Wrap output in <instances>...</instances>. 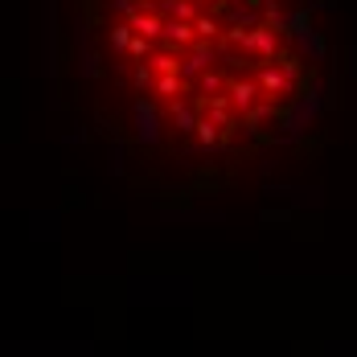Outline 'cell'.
I'll use <instances>...</instances> for the list:
<instances>
[{"mask_svg": "<svg viewBox=\"0 0 357 357\" xmlns=\"http://www.w3.org/2000/svg\"><path fill=\"white\" fill-rule=\"evenodd\" d=\"M111 128L173 165L255 160L321 91L317 0H78Z\"/></svg>", "mask_w": 357, "mask_h": 357, "instance_id": "obj_1", "label": "cell"}]
</instances>
